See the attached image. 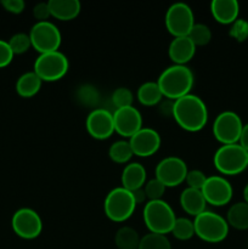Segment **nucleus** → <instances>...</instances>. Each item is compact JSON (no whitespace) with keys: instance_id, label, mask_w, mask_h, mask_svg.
I'll return each mask as SVG.
<instances>
[{"instance_id":"obj_1","label":"nucleus","mask_w":248,"mask_h":249,"mask_svg":"<svg viewBox=\"0 0 248 249\" xmlns=\"http://www.w3.org/2000/svg\"><path fill=\"white\" fill-rule=\"evenodd\" d=\"M173 118L181 129L197 133L208 123V108L201 97L189 94L174 101Z\"/></svg>"},{"instance_id":"obj_2","label":"nucleus","mask_w":248,"mask_h":249,"mask_svg":"<svg viewBox=\"0 0 248 249\" xmlns=\"http://www.w3.org/2000/svg\"><path fill=\"white\" fill-rule=\"evenodd\" d=\"M157 83L164 99L177 101L180 97L191 94L195 77L187 66L172 65L160 73Z\"/></svg>"},{"instance_id":"obj_3","label":"nucleus","mask_w":248,"mask_h":249,"mask_svg":"<svg viewBox=\"0 0 248 249\" xmlns=\"http://www.w3.org/2000/svg\"><path fill=\"white\" fill-rule=\"evenodd\" d=\"M143 223L152 233L165 235L172 232L177 215L172 207L163 199L148 201L142 212Z\"/></svg>"},{"instance_id":"obj_4","label":"nucleus","mask_w":248,"mask_h":249,"mask_svg":"<svg viewBox=\"0 0 248 249\" xmlns=\"http://www.w3.org/2000/svg\"><path fill=\"white\" fill-rule=\"evenodd\" d=\"M195 235L207 243H220L228 237V221L215 212L204 211L194 219Z\"/></svg>"},{"instance_id":"obj_5","label":"nucleus","mask_w":248,"mask_h":249,"mask_svg":"<svg viewBox=\"0 0 248 249\" xmlns=\"http://www.w3.org/2000/svg\"><path fill=\"white\" fill-rule=\"evenodd\" d=\"M213 163L221 175H238L248 168L247 151L240 143L221 145L214 153Z\"/></svg>"},{"instance_id":"obj_6","label":"nucleus","mask_w":248,"mask_h":249,"mask_svg":"<svg viewBox=\"0 0 248 249\" xmlns=\"http://www.w3.org/2000/svg\"><path fill=\"white\" fill-rule=\"evenodd\" d=\"M136 206L131 191L124 187H114L106 195L104 202V211L107 218L114 223H124L131 218Z\"/></svg>"},{"instance_id":"obj_7","label":"nucleus","mask_w":248,"mask_h":249,"mask_svg":"<svg viewBox=\"0 0 248 249\" xmlns=\"http://www.w3.org/2000/svg\"><path fill=\"white\" fill-rule=\"evenodd\" d=\"M70 70V61L63 53L53 51V53H40L34 62L33 72L43 82H57L67 74Z\"/></svg>"},{"instance_id":"obj_8","label":"nucleus","mask_w":248,"mask_h":249,"mask_svg":"<svg viewBox=\"0 0 248 249\" xmlns=\"http://www.w3.org/2000/svg\"><path fill=\"white\" fill-rule=\"evenodd\" d=\"M32 48L40 53L58 51L62 43L60 29L51 21L35 22L29 31Z\"/></svg>"},{"instance_id":"obj_9","label":"nucleus","mask_w":248,"mask_h":249,"mask_svg":"<svg viewBox=\"0 0 248 249\" xmlns=\"http://www.w3.org/2000/svg\"><path fill=\"white\" fill-rule=\"evenodd\" d=\"M164 23L167 31L174 38L187 36L195 26V15L191 7L185 2H174L165 12Z\"/></svg>"},{"instance_id":"obj_10","label":"nucleus","mask_w":248,"mask_h":249,"mask_svg":"<svg viewBox=\"0 0 248 249\" xmlns=\"http://www.w3.org/2000/svg\"><path fill=\"white\" fill-rule=\"evenodd\" d=\"M243 123L236 112L224 111L215 117L213 122V135L221 145L238 143Z\"/></svg>"},{"instance_id":"obj_11","label":"nucleus","mask_w":248,"mask_h":249,"mask_svg":"<svg viewBox=\"0 0 248 249\" xmlns=\"http://www.w3.org/2000/svg\"><path fill=\"white\" fill-rule=\"evenodd\" d=\"M11 228L19 238L34 240L43 231V220L34 209L19 208L12 215Z\"/></svg>"},{"instance_id":"obj_12","label":"nucleus","mask_w":248,"mask_h":249,"mask_svg":"<svg viewBox=\"0 0 248 249\" xmlns=\"http://www.w3.org/2000/svg\"><path fill=\"white\" fill-rule=\"evenodd\" d=\"M187 172L185 160L177 156H168L158 163L155 175L165 187H177L185 182Z\"/></svg>"},{"instance_id":"obj_13","label":"nucleus","mask_w":248,"mask_h":249,"mask_svg":"<svg viewBox=\"0 0 248 249\" xmlns=\"http://www.w3.org/2000/svg\"><path fill=\"white\" fill-rule=\"evenodd\" d=\"M201 191L206 198L207 204L213 207L226 206L230 203L233 195V189L230 181L221 175H212L207 178Z\"/></svg>"},{"instance_id":"obj_14","label":"nucleus","mask_w":248,"mask_h":249,"mask_svg":"<svg viewBox=\"0 0 248 249\" xmlns=\"http://www.w3.org/2000/svg\"><path fill=\"white\" fill-rule=\"evenodd\" d=\"M85 128L95 140H106L114 133L113 114L105 108H94L87 117Z\"/></svg>"},{"instance_id":"obj_15","label":"nucleus","mask_w":248,"mask_h":249,"mask_svg":"<svg viewBox=\"0 0 248 249\" xmlns=\"http://www.w3.org/2000/svg\"><path fill=\"white\" fill-rule=\"evenodd\" d=\"M112 114H113L114 133L123 136L124 139H130L143 126L142 116L140 111L134 106L117 108Z\"/></svg>"},{"instance_id":"obj_16","label":"nucleus","mask_w":248,"mask_h":249,"mask_svg":"<svg viewBox=\"0 0 248 249\" xmlns=\"http://www.w3.org/2000/svg\"><path fill=\"white\" fill-rule=\"evenodd\" d=\"M131 146L134 156L141 158H147L157 153L159 150L162 139L159 133L152 128L142 126L136 134H134L130 139H128Z\"/></svg>"},{"instance_id":"obj_17","label":"nucleus","mask_w":248,"mask_h":249,"mask_svg":"<svg viewBox=\"0 0 248 249\" xmlns=\"http://www.w3.org/2000/svg\"><path fill=\"white\" fill-rule=\"evenodd\" d=\"M196 53V45L192 43L189 36H177L173 38L168 46V56L174 65L189 63Z\"/></svg>"},{"instance_id":"obj_18","label":"nucleus","mask_w":248,"mask_h":249,"mask_svg":"<svg viewBox=\"0 0 248 249\" xmlns=\"http://www.w3.org/2000/svg\"><path fill=\"white\" fill-rule=\"evenodd\" d=\"M211 14L220 24H232L240 15V4L236 0H213Z\"/></svg>"},{"instance_id":"obj_19","label":"nucleus","mask_w":248,"mask_h":249,"mask_svg":"<svg viewBox=\"0 0 248 249\" xmlns=\"http://www.w3.org/2000/svg\"><path fill=\"white\" fill-rule=\"evenodd\" d=\"M179 202L182 211L189 214L190 216H194V218L207 211V201L201 190L186 187L180 195Z\"/></svg>"},{"instance_id":"obj_20","label":"nucleus","mask_w":248,"mask_h":249,"mask_svg":"<svg viewBox=\"0 0 248 249\" xmlns=\"http://www.w3.org/2000/svg\"><path fill=\"white\" fill-rule=\"evenodd\" d=\"M146 181H147V172L141 163L131 162L124 167L121 177L122 187L128 191H134L143 187Z\"/></svg>"},{"instance_id":"obj_21","label":"nucleus","mask_w":248,"mask_h":249,"mask_svg":"<svg viewBox=\"0 0 248 249\" xmlns=\"http://www.w3.org/2000/svg\"><path fill=\"white\" fill-rule=\"evenodd\" d=\"M51 17L58 21H72L80 14L82 4L78 0H49Z\"/></svg>"},{"instance_id":"obj_22","label":"nucleus","mask_w":248,"mask_h":249,"mask_svg":"<svg viewBox=\"0 0 248 249\" xmlns=\"http://www.w3.org/2000/svg\"><path fill=\"white\" fill-rule=\"evenodd\" d=\"M43 80L35 74V72H26L19 75L16 82V92L23 99H31L35 96L41 89Z\"/></svg>"},{"instance_id":"obj_23","label":"nucleus","mask_w":248,"mask_h":249,"mask_svg":"<svg viewBox=\"0 0 248 249\" xmlns=\"http://www.w3.org/2000/svg\"><path fill=\"white\" fill-rule=\"evenodd\" d=\"M136 97L139 102L146 107L158 106L164 99L157 82H146L141 84L136 92Z\"/></svg>"},{"instance_id":"obj_24","label":"nucleus","mask_w":248,"mask_h":249,"mask_svg":"<svg viewBox=\"0 0 248 249\" xmlns=\"http://www.w3.org/2000/svg\"><path fill=\"white\" fill-rule=\"evenodd\" d=\"M225 219L229 226L236 230H248V203L243 201L232 204Z\"/></svg>"},{"instance_id":"obj_25","label":"nucleus","mask_w":248,"mask_h":249,"mask_svg":"<svg viewBox=\"0 0 248 249\" xmlns=\"http://www.w3.org/2000/svg\"><path fill=\"white\" fill-rule=\"evenodd\" d=\"M141 237L130 226H122L114 235V243L118 249H139Z\"/></svg>"},{"instance_id":"obj_26","label":"nucleus","mask_w":248,"mask_h":249,"mask_svg":"<svg viewBox=\"0 0 248 249\" xmlns=\"http://www.w3.org/2000/svg\"><path fill=\"white\" fill-rule=\"evenodd\" d=\"M108 156L112 162L118 164H128L134 156L129 140H118L112 143L108 148Z\"/></svg>"},{"instance_id":"obj_27","label":"nucleus","mask_w":248,"mask_h":249,"mask_svg":"<svg viewBox=\"0 0 248 249\" xmlns=\"http://www.w3.org/2000/svg\"><path fill=\"white\" fill-rule=\"evenodd\" d=\"M170 233L179 241H189L190 238H192L195 236L194 220H191L189 218H185V216L177 218Z\"/></svg>"},{"instance_id":"obj_28","label":"nucleus","mask_w":248,"mask_h":249,"mask_svg":"<svg viewBox=\"0 0 248 249\" xmlns=\"http://www.w3.org/2000/svg\"><path fill=\"white\" fill-rule=\"evenodd\" d=\"M139 249H172V243L165 235L150 232L141 237Z\"/></svg>"},{"instance_id":"obj_29","label":"nucleus","mask_w":248,"mask_h":249,"mask_svg":"<svg viewBox=\"0 0 248 249\" xmlns=\"http://www.w3.org/2000/svg\"><path fill=\"white\" fill-rule=\"evenodd\" d=\"M75 97H77V100L83 106L96 108L95 106H97V104H99L100 94L95 87L89 84H84L78 88L77 92H75Z\"/></svg>"},{"instance_id":"obj_30","label":"nucleus","mask_w":248,"mask_h":249,"mask_svg":"<svg viewBox=\"0 0 248 249\" xmlns=\"http://www.w3.org/2000/svg\"><path fill=\"white\" fill-rule=\"evenodd\" d=\"M187 36L191 39L192 43L196 45V48L197 46H206L212 40V31L207 24L195 23V26L192 27L191 32Z\"/></svg>"},{"instance_id":"obj_31","label":"nucleus","mask_w":248,"mask_h":249,"mask_svg":"<svg viewBox=\"0 0 248 249\" xmlns=\"http://www.w3.org/2000/svg\"><path fill=\"white\" fill-rule=\"evenodd\" d=\"M14 55H22L32 48V41L29 34L16 33L7 40Z\"/></svg>"},{"instance_id":"obj_32","label":"nucleus","mask_w":248,"mask_h":249,"mask_svg":"<svg viewBox=\"0 0 248 249\" xmlns=\"http://www.w3.org/2000/svg\"><path fill=\"white\" fill-rule=\"evenodd\" d=\"M134 95L130 89L128 88H117L112 94V104L117 108H124V107L133 106Z\"/></svg>"},{"instance_id":"obj_33","label":"nucleus","mask_w":248,"mask_h":249,"mask_svg":"<svg viewBox=\"0 0 248 249\" xmlns=\"http://www.w3.org/2000/svg\"><path fill=\"white\" fill-rule=\"evenodd\" d=\"M165 189L167 187L162 184L158 179H151L148 181H146V184L143 185V190H145L146 197H147L148 201H158V199H162L163 195H164Z\"/></svg>"},{"instance_id":"obj_34","label":"nucleus","mask_w":248,"mask_h":249,"mask_svg":"<svg viewBox=\"0 0 248 249\" xmlns=\"http://www.w3.org/2000/svg\"><path fill=\"white\" fill-rule=\"evenodd\" d=\"M229 34L232 39H235L238 43H242L248 39V21L243 18H237L229 31Z\"/></svg>"},{"instance_id":"obj_35","label":"nucleus","mask_w":248,"mask_h":249,"mask_svg":"<svg viewBox=\"0 0 248 249\" xmlns=\"http://www.w3.org/2000/svg\"><path fill=\"white\" fill-rule=\"evenodd\" d=\"M207 178L208 177H206V174H204L202 170L192 169L187 172L185 182L187 184V187H191V189H196V190H202Z\"/></svg>"},{"instance_id":"obj_36","label":"nucleus","mask_w":248,"mask_h":249,"mask_svg":"<svg viewBox=\"0 0 248 249\" xmlns=\"http://www.w3.org/2000/svg\"><path fill=\"white\" fill-rule=\"evenodd\" d=\"M14 53L6 40L0 39V68H5L14 60Z\"/></svg>"},{"instance_id":"obj_37","label":"nucleus","mask_w":248,"mask_h":249,"mask_svg":"<svg viewBox=\"0 0 248 249\" xmlns=\"http://www.w3.org/2000/svg\"><path fill=\"white\" fill-rule=\"evenodd\" d=\"M33 16L36 19V22H44L49 21L51 17L50 7H49V2H39L33 7Z\"/></svg>"},{"instance_id":"obj_38","label":"nucleus","mask_w":248,"mask_h":249,"mask_svg":"<svg viewBox=\"0 0 248 249\" xmlns=\"http://www.w3.org/2000/svg\"><path fill=\"white\" fill-rule=\"evenodd\" d=\"M0 4L7 12L14 15L22 14L26 7V2L23 0H2Z\"/></svg>"},{"instance_id":"obj_39","label":"nucleus","mask_w":248,"mask_h":249,"mask_svg":"<svg viewBox=\"0 0 248 249\" xmlns=\"http://www.w3.org/2000/svg\"><path fill=\"white\" fill-rule=\"evenodd\" d=\"M173 107H174V101L169 99H163L160 104L158 105L159 111L167 117H173Z\"/></svg>"},{"instance_id":"obj_40","label":"nucleus","mask_w":248,"mask_h":249,"mask_svg":"<svg viewBox=\"0 0 248 249\" xmlns=\"http://www.w3.org/2000/svg\"><path fill=\"white\" fill-rule=\"evenodd\" d=\"M131 194H133V197H134V199H135L136 204H142V203H145V202L147 203V197H146L143 187L134 190V191H131Z\"/></svg>"},{"instance_id":"obj_41","label":"nucleus","mask_w":248,"mask_h":249,"mask_svg":"<svg viewBox=\"0 0 248 249\" xmlns=\"http://www.w3.org/2000/svg\"><path fill=\"white\" fill-rule=\"evenodd\" d=\"M240 146H242L246 151H248V123L243 124L242 131H241L240 140H238Z\"/></svg>"},{"instance_id":"obj_42","label":"nucleus","mask_w":248,"mask_h":249,"mask_svg":"<svg viewBox=\"0 0 248 249\" xmlns=\"http://www.w3.org/2000/svg\"><path fill=\"white\" fill-rule=\"evenodd\" d=\"M243 198H245L246 203H248V184L243 189Z\"/></svg>"},{"instance_id":"obj_43","label":"nucleus","mask_w":248,"mask_h":249,"mask_svg":"<svg viewBox=\"0 0 248 249\" xmlns=\"http://www.w3.org/2000/svg\"><path fill=\"white\" fill-rule=\"evenodd\" d=\"M247 160H248V151H247Z\"/></svg>"}]
</instances>
